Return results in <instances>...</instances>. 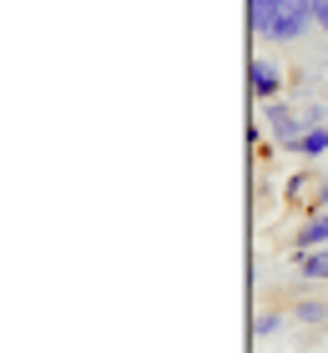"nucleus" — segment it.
<instances>
[{"label":"nucleus","mask_w":328,"mask_h":353,"mask_svg":"<svg viewBox=\"0 0 328 353\" xmlns=\"http://www.w3.org/2000/svg\"><path fill=\"white\" fill-rule=\"evenodd\" d=\"M323 318H328V303H318V298L298 303V323H323Z\"/></svg>","instance_id":"nucleus-7"},{"label":"nucleus","mask_w":328,"mask_h":353,"mask_svg":"<svg viewBox=\"0 0 328 353\" xmlns=\"http://www.w3.org/2000/svg\"><path fill=\"white\" fill-rule=\"evenodd\" d=\"M298 152H303V157H323V152H328V126H308L303 141H298Z\"/></svg>","instance_id":"nucleus-6"},{"label":"nucleus","mask_w":328,"mask_h":353,"mask_svg":"<svg viewBox=\"0 0 328 353\" xmlns=\"http://www.w3.org/2000/svg\"><path fill=\"white\" fill-rule=\"evenodd\" d=\"M313 26V0H268V21L258 26L262 41H298Z\"/></svg>","instance_id":"nucleus-1"},{"label":"nucleus","mask_w":328,"mask_h":353,"mask_svg":"<svg viewBox=\"0 0 328 353\" xmlns=\"http://www.w3.org/2000/svg\"><path fill=\"white\" fill-rule=\"evenodd\" d=\"M308 187H313V182H308V176H303V172H298V176H288V197H303V192H308Z\"/></svg>","instance_id":"nucleus-10"},{"label":"nucleus","mask_w":328,"mask_h":353,"mask_svg":"<svg viewBox=\"0 0 328 353\" xmlns=\"http://www.w3.org/2000/svg\"><path fill=\"white\" fill-rule=\"evenodd\" d=\"M298 248H328V207L323 212H313L303 222V232H298Z\"/></svg>","instance_id":"nucleus-4"},{"label":"nucleus","mask_w":328,"mask_h":353,"mask_svg":"<svg viewBox=\"0 0 328 353\" xmlns=\"http://www.w3.org/2000/svg\"><path fill=\"white\" fill-rule=\"evenodd\" d=\"M262 21H268V0H253V30H258Z\"/></svg>","instance_id":"nucleus-12"},{"label":"nucleus","mask_w":328,"mask_h":353,"mask_svg":"<svg viewBox=\"0 0 328 353\" xmlns=\"http://www.w3.org/2000/svg\"><path fill=\"white\" fill-rule=\"evenodd\" d=\"M313 26L328 30V0H313Z\"/></svg>","instance_id":"nucleus-11"},{"label":"nucleus","mask_w":328,"mask_h":353,"mask_svg":"<svg viewBox=\"0 0 328 353\" xmlns=\"http://www.w3.org/2000/svg\"><path fill=\"white\" fill-rule=\"evenodd\" d=\"M298 272L303 278H328V248H298Z\"/></svg>","instance_id":"nucleus-5"},{"label":"nucleus","mask_w":328,"mask_h":353,"mask_svg":"<svg viewBox=\"0 0 328 353\" xmlns=\"http://www.w3.org/2000/svg\"><path fill=\"white\" fill-rule=\"evenodd\" d=\"M262 111H268V121H273L278 147H293V152H298V141H303V132H308V126H303V117H293V111H288L283 101H268Z\"/></svg>","instance_id":"nucleus-2"},{"label":"nucleus","mask_w":328,"mask_h":353,"mask_svg":"<svg viewBox=\"0 0 328 353\" xmlns=\"http://www.w3.org/2000/svg\"><path fill=\"white\" fill-rule=\"evenodd\" d=\"M253 333H258V339H268V333H278V313H262L258 323H253Z\"/></svg>","instance_id":"nucleus-9"},{"label":"nucleus","mask_w":328,"mask_h":353,"mask_svg":"<svg viewBox=\"0 0 328 353\" xmlns=\"http://www.w3.org/2000/svg\"><path fill=\"white\" fill-rule=\"evenodd\" d=\"M248 81H253V91L262 96V101H278V91H283V71H278V61H253V71H248Z\"/></svg>","instance_id":"nucleus-3"},{"label":"nucleus","mask_w":328,"mask_h":353,"mask_svg":"<svg viewBox=\"0 0 328 353\" xmlns=\"http://www.w3.org/2000/svg\"><path fill=\"white\" fill-rule=\"evenodd\" d=\"M318 207H328V182H318Z\"/></svg>","instance_id":"nucleus-13"},{"label":"nucleus","mask_w":328,"mask_h":353,"mask_svg":"<svg viewBox=\"0 0 328 353\" xmlns=\"http://www.w3.org/2000/svg\"><path fill=\"white\" fill-rule=\"evenodd\" d=\"M323 117H328L323 101H308V106H303V126H323Z\"/></svg>","instance_id":"nucleus-8"}]
</instances>
